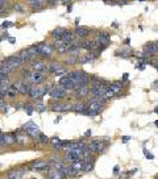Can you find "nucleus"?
Listing matches in <instances>:
<instances>
[{"mask_svg":"<svg viewBox=\"0 0 158 179\" xmlns=\"http://www.w3.org/2000/svg\"><path fill=\"white\" fill-rule=\"evenodd\" d=\"M116 55H117V57L128 58V57H129V55H131V54H129V53L127 52V50H117V52H116Z\"/></svg>","mask_w":158,"mask_h":179,"instance_id":"c756f323","label":"nucleus"},{"mask_svg":"<svg viewBox=\"0 0 158 179\" xmlns=\"http://www.w3.org/2000/svg\"><path fill=\"white\" fill-rule=\"evenodd\" d=\"M50 142H52L53 144V146H54V145H61V138L59 137H53L52 140H50ZM61 146H62V145H61Z\"/></svg>","mask_w":158,"mask_h":179,"instance_id":"2f4dec72","label":"nucleus"},{"mask_svg":"<svg viewBox=\"0 0 158 179\" xmlns=\"http://www.w3.org/2000/svg\"><path fill=\"white\" fill-rule=\"evenodd\" d=\"M66 30L63 29V28H55V29L52 32V37L54 38V40H59V38H62Z\"/></svg>","mask_w":158,"mask_h":179,"instance_id":"412c9836","label":"nucleus"},{"mask_svg":"<svg viewBox=\"0 0 158 179\" xmlns=\"http://www.w3.org/2000/svg\"><path fill=\"white\" fill-rule=\"evenodd\" d=\"M88 105H90V109L96 111V112H99V113H100L101 108H103V103H101V102H92V103H90Z\"/></svg>","mask_w":158,"mask_h":179,"instance_id":"4be33fe9","label":"nucleus"},{"mask_svg":"<svg viewBox=\"0 0 158 179\" xmlns=\"http://www.w3.org/2000/svg\"><path fill=\"white\" fill-rule=\"evenodd\" d=\"M52 111H54V112H63V104L62 103H55V104H53L52 105V108H50Z\"/></svg>","mask_w":158,"mask_h":179,"instance_id":"bb28decb","label":"nucleus"},{"mask_svg":"<svg viewBox=\"0 0 158 179\" xmlns=\"http://www.w3.org/2000/svg\"><path fill=\"white\" fill-rule=\"evenodd\" d=\"M13 9L17 11V12H24V8H22L20 4H15V5H13Z\"/></svg>","mask_w":158,"mask_h":179,"instance_id":"f704fd0d","label":"nucleus"},{"mask_svg":"<svg viewBox=\"0 0 158 179\" xmlns=\"http://www.w3.org/2000/svg\"><path fill=\"white\" fill-rule=\"evenodd\" d=\"M36 109H37V112H44L45 109H46V107L42 104V103H40V104H36V107H35Z\"/></svg>","mask_w":158,"mask_h":179,"instance_id":"473e14b6","label":"nucleus"},{"mask_svg":"<svg viewBox=\"0 0 158 179\" xmlns=\"http://www.w3.org/2000/svg\"><path fill=\"white\" fill-rule=\"evenodd\" d=\"M24 126H25V128H38L36 122H33V121H28Z\"/></svg>","mask_w":158,"mask_h":179,"instance_id":"72a5a7b5","label":"nucleus"},{"mask_svg":"<svg viewBox=\"0 0 158 179\" xmlns=\"http://www.w3.org/2000/svg\"><path fill=\"white\" fill-rule=\"evenodd\" d=\"M75 34L79 37V38H83V37H86V36H88L90 34V29L88 28H84V26H77L75 28Z\"/></svg>","mask_w":158,"mask_h":179,"instance_id":"2eb2a0df","label":"nucleus"},{"mask_svg":"<svg viewBox=\"0 0 158 179\" xmlns=\"http://www.w3.org/2000/svg\"><path fill=\"white\" fill-rule=\"evenodd\" d=\"M138 2H145V0H138Z\"/></svg>","mask_w":158,"mask_h":179,"instance_id":"3c124183","label":"nucleus"},{"mask_svg":"<svg viewBox=\"0 0 158 179\" xmlns=\"http://www.w3.org/2000/svg\"><path fill=\"white\" fill-rule=\"evenodd\" d=\"M37 49H38L40 55H44V57H46V58H49L53 53V46L49 44H38Z\"/></svg>","mask_w":158,"mask_h":179,"instance_id":"f03ea898","label":"nucleus"},{"mask_svg":"<svg viewBox=\"0 0 158 179\" xmlns=\"http://www.w3.org/2000/svg\"><path fill=\"white\" fill-rule=\"evenodd\" d=\"M88 108H90V105L88 104H86V103H77V104H74V112H77V113H86V111H88Z\"/></svg>","mask_w":158,"mask_h":179,"instance_id":"f8f14e48","label":"nucleus"},{"mask_svg":"<svg viewBox=\"0 0 158 179\" xmlns=\"http://www.w3.org/2000/svg\"><path fill=\"white\" fill-rule=\"evenodd\" d=\"M98 42L101 46H108L109 44V36L107 33H103V32H99L98 33Z\"/></svg>","mask_w":158,"mask_h":179,"instance_id":"9d476101","label":"nucleus"},{"mask_svg":"<svg viewBox=\"0 0 158 179\" xmlns=\"http://www.w3.org/2000/svg\"><path fill=\"white\" fill-rule=\"evenodd\" d=\"M99 42L98 41H82L81 42V48L82 49H86V50H95L98 48Z\"/></svg>","mask_w":158,"mask_h":179,"instance_id":"9b49d317","label":"nucleus"},{"mask_svg":"<svg viewBox=\"0 0 158 179\" xmlns=\"http://www.w3.org/2000/svg\"><path fill=\"white\" fill-rule=\"evenodd\" d=\"M8 41H9L11 44H15V42H16V38H13V37H9V38H8Z\"/></svg>","mask_w":158,"mask_h":179,"instance_id":"79ce46f5","label":"nucleus"},{"mask_svg":"<svg viewBox=\"0 0 158 179\" xmlns=\"http://www.w3.org/2000/svg\"><path fill=\"white\" fill-rule=\"evenodd\" d=\"M87 148L91 153H100L104 149V142L100 141V140H92L90 144H87Z\"/></svg>","mask_w":158,"mask_h":179,"instance_id":"f257e3e1","label":"nucleus"},{"mask_svg":"<svg viewBox=\"0 0 158 179\" xmlns=\"http://www.w3.org/2000/svg\"><path fill=\"white\" fill-rule=\"evenodd\" d=\"M114 172H115V174H117V172H118V166H115V169H114Z\"/></svg>","mask_w":158,"mask_h":179,"instance_id":"a18cd8bd","label":"nucleus"},{"mask_svg":"<svg viewBox=\"0 0 158 179\" xmlns=\"http://www.w3.org/2000/svg\"><path fill=\"white\" fill-rule=\"evenodd\" d=\"M22 129L25 131L26 134H29V136L33 138V140H38L40 138V131H38V128H22Z\"/></svg>","mask_w":158,"mask_h":179,"instance_id":"4468645a","label":"nucleus"},{"mask_svg":"<svg viewBox=\"0 0 158 179\" xmlns=\"http://www.w3.org/2000/svg\"><path fill=\"white\" fill-rule=\"evenodd\" d=\"M78 55H74V54H71L69 58H66L65 59V63H67V65H75V63H78Z\"/></svg>","mask_w":158,"mask_h":179,"instance_id":"b1692460","label":"nucleus"},{"mask_svg":"<svg viewBox=\"0 0 158 179\" xmlns=\"http://www.w3.org/2000/svg\"><path fill=\"white\" fill-rule=\"evenodd\" d=\"M157 178H158V175H157Z\"/></svg>","mask_w":158,"mask_h":179,"instance_id":"603ef678","label":"nucleus"},{"mask_svg":"<svg viewBox=\"0 0 158 179\" xmlns=\"http://www.w3.org/2000/svg\"><path fill=\"white\" fill-rule=\"evenodd\" d=\"M24 174H25V170L15 169V170H11L8 174L5 175V178H8V179H19V178H21Z\"/></svg>","mask_w":158,"mask_h":179,"instance_id":"1a4fd4ad","label":"nucleus"},{"mask_svg":"<svg viewBox=\"0 0 158 179\" xmlns=\"http://www.w3.org/2000/svg\"><path fill=\"white\" fill-rule=\"evenodd\" d=\"M22 108H24V109H25V112H26V113H28V115H29V116H30V115L33 113V111H35V109H36V108H35V107H33V105H32V104H22Z\"/></svg>","mask_w":158,"mask_h":179,"instance_id":"cd10ccee","label":"nucleus"},{"mask_svg":"<svg viewBox=\"0 0 158 179\" xmlns=\"http://www.w3.org/2000/svg\"><path fill=\"white\" fill-rule=\"evenodd\" d=\"M38 141L41 142V144H45V145H46V144L50 142V138H49L48 136H45L44 133H40V138H38Z\"/></svg>","mask_w":158,"mask_h":179,"instance_id":"c85d7f7f","label":"nucleus"},{"mask_svg":"<svg viewBox=\"0 0 158 179\" xmlns=\"http://www.w3.org/2000/svg\"><path fill=\"white\" fill-rule=\"evenodd\" d=\"M5 137V142H7V145H12L16 142V134L15 136H12V134H4Z\"/></svg>","mask_w":158,"mask_h":179,"instance_id":"a878e982","label":"nucleus"},{"mask_svg":"<svg viewBox=\"0 0 158 179\" xmlns=\"http://www.w3.org/2000/svg\"><path fill=\"white\" fill-rule=\"evenodd\" d=\"M32 70L33 71H44L45 70V63L42 61H35L32 63Z\"/></svg>","mask_w":158,"mask_h":179,"instance_id":"6ab92c4d","label":"nucleus"},{"mask_svg":"<svg viewBox=\"0 0 158 179\" xmlns=\"http://www.w3.org/2000/svg\"><path fill=\"white\" fill-rule=\"evenodd\" d=\"M20 57L24 62H29V61H33V57H32V53L29 52V49H25V50H21L20 52Z\"/></svg>","mask_w":158,"mask_h":179,"instance_id":"a211bd4d","label":"nucleus"},{"mask_svg":"<svg viewBox=\"0 0 158 179\" xmlns=\"http://www.w3.org/2000/svg\"><path fill=\"white\" fill-rule=\"evenodd\" d=\"M144 154L146 155V158H148V159H153V158H154V155L150 154V153H148V150H145V149H144Z\"/></svg>","mask_w":158,"mask_h":179,"instance_id":"e433bc0d","label":"nucleus"},{"mask_svg":"<svg viewBox=\"0 0 158 179\" xmlns=\"http://www.w3.org/2000/svg\"><path fill=\"white\" fill-rule=\"evenodd\" d=\"M29 134H16V142L20 144V145H25L28 141H29Z\"/></svg>","mask_w":158,"mask_h":179,"instance_id":"aec40b11","label":"nucleus"},{"mask_svg":"<svg viewBox=\"0 0 158 179\" xmlns=\"http://www.w3.org/2000/svg\"><path fill=\"white\" fill-rule=\"evenodd\" d=\"M0 4H2V11H4V7H7L8 0H0Z\"/></svg>","mask_w":158,"mask_h":179,"instance_id":"ea45409f","label":"nucleus"},{"mask_svg":"<svg viewBox=\"0 0 158 179\" xmlns=\"http://www.w3.org/2000/svg\"><path fill=\"white\" fill-rule=\"evenodd\" d=\"M13 24L12 22H9V21H4L3 24H2V28H9V26H12Z\"/></svg>","mask_w":158,"mask_h":179,"instance_id":"4c0bfd02","label":"nucleus"},{"mask_svg":"<svg viewBox=\"0 0 158 179\" xmlns=\"http://www.w3.org/2000/svg\"><path fill=\"white\" fill-rule=\"evenodd\" d=\"M45 79V74H42V71H32L29 78H28V80L33 85H40L41 82H44Z\"/></svg>","mask_w":158,"mask_h":179,"instance_id":"7ed1b4c3","label":"nucleus"},{"mask_svg":"<svg viewBox=\"0 0 158 179\" xmlns=\"http://www.w3.org/2000/svg\"><path fill=\"white\" fill-rule=\"evenodd\" d=\"M4 61H7V62H9L11 65H13L16 69H19V67L24 63V61L21 59L20 55H9V57H5Z\"/></svg>","mask_w":158,"mask_h":179,"instance_id":"39448f33","label":"nucleus"},{"mask_svg":"<svg viewBox=\"0 0 158 179\" xmlns=\"http://www.w3.org/2000/svg\"><path fill=\"white\" fill-rule=\"evenodd\" d=\"M72 109H74V104H71V103L63 104V112H69V111H72Z\"/></svg>","mask_w":158,"mask_h":179,"instance_id":"7c9ffc66","label":"nucleus"},{"mask_svg":"<svg viewBox=\"0 0 158 179\" xmlns=\"http://www.w3.org/2000/svg\"><path fill=\"white\" fill-rule=\"evenodd\" d=\"M65 94H66L65 91H61V90H58L57 87H53L52 90H49V95L54 100H62L65 98Z\"/></svg>","mask_w":158,"mask_h":179,"instance_id":"0eeeda50","label":"nucleus"},{"mask_svg":"<svg viewBox=\"0 0 158 179\" xmlns=\"http://www.w3.org/2000/svg\"><path fill=\"white\" fill-rule=\"evenodd\" d=\"M21 105H22L21 103H17V104H15V108H16V109H20V108H21Z\"/></svg>","mask_w":158,"mask_h":179,"instance_id":"37998d69","label":"nucleus"},{"mask_svg":"<svg viewBox=\"0 0 158 179\" xmlns=\"http://www.w3.org/2000/svg\"><path fill=\"white\" fill-rule=\"evenodd\" d=\"M79 21H81V19H79V17H78V19H75V24H77V26L79 25Z\"/></svg>","mask_w":158,"mask_h":179,"instance_id":"de8ad7c7","label":"nucleus"},{"mask_svg":"<svg viewBox=\"0 0 158 179\" xmlns=\"http://www.w3.org/2000/svg\"><path fill=\"white\" fill-rule=\"evenodd\" d=\"M87 95H90L88 86H82V87H79L78 90H75V99H78V100L86 98Z\"/></svg>","mask_w":158,"mask_h":179,"instance_id":"6e6552de","label":"nucleus"},{"mask_svg":"<svg viewBox=\"0 0 158 179\" xmlns=\"http://www.w3.org/2000/svg\"><path fill=\"white\" fill-rule=\"evenodd\" d=\"M75 32H70V30H66L63 33V36H62V41H65L66 44H70L74 41V38H75Z\"/></svg>","mask_w":158,"mask_h":179,"instance_id":"dca6fc26","label":"nucleus"},{"mask_svg":"<svg viewBox=\"0 0 158 179\" xmlns=\"http://www.w3.org/2000/svg\"><path fill=\"white\" fill-rule=\"evenodd\" d=\"M131 138H132V137H129V136H124V137H123V142H128Z\"/></svg>","mask_w":158,"mask_h":179,"instance_id":"a19ab883","label":"nucleus"},{"mask_svg":"<svg viewBox=\"0 0 158 179\" xmlns=\"http://www.w3.org/2000/svg\"><path fill=\"white\" fill-rule=\"evenodd\" d=\"M154 112H157V113H158V108H156V109H154Z\"/></svg>","mask_w":158,"mask_h":179,"instance_id":"8fccbe9b","label":"nucleus"},{"mask_svg":"<svg viewBox=\"0 0 158 179\" xmlns=\"http://www.w3.org/2000/svg\"><path fill=\"white\" fill-rule=\"evenodd\" d=\"M2 100V112H7V104L4 103V99H0Z\"/></svg>","mask_w":158,"mask_h":179,"instance_id":"58836bf2","label":"nucleus"},{"mask_svg":"<svg viewBox=\"0 0 158 179\" xmlns=\"http://www.w3.org/2000/svg\"><path fill=\"white\" fill-rule=\"evenodd\" d=\"M84 136H91V131H86V132H84Z\"/></svg>","mask_w":158,"mask_h":179,"instance_id":"c03bdc74","label":"nucleus"},{"mask_svg":"<svg viewBox=\"0 0 158 179\" xmlns=\"http://www.w3.org/2000/svg\"><path fill=\"white\" fill-rule=\"evenodd\" d=\"M94 169V161L90 162V159H84V167H83V172H90Z\"/></svg>","mask_w":158,"mask_h":179,"instance_id":"5701e85b","label":"nucleus"},{"mask_svg":"<svg viewBox=\"0 0 158 179\" xmlns=\"http://www.w3.org/2000/svg\"><path fill=\"white\" fill-rule=\"evenodd\" d=\"M154 124H156V125L158 126V120H156V121H154Z\"/></svg>","mask_w":158,"mask_h":179,"instance_id":"09e8293b","label":"nucleus"},{"mask_svg":"<svg viewBox=\"0 0 158 179\" xmlns=\"http://www.w3.org/2000/svg\"><path fill=\"white\" fill-rule=\"evenodd\" d=\"M71 167H72V170H74V175H79L83 171L84 159H78V161L71 162Z\"/></svg>","mask_w":158,"mask_h":179,"instance_id":"423d86ee","label":"nucleus"},{"mask_svg":"<svg viewBox=\"0 0 158 179\" xmlns=\"http://www.w3.org/2000/svg\"><path fill=\"white\" fill-rule=\"evenodd\" d=\"M144 50L145 52H148L150 54H154L158 52V44L157 42H149V44H146L145 46H144Z\"/></svg>","mask_w":158,"mask_h":179,"instance_id":"f3484780","label":"nucleus"},{"mask_svg":"<svg viewBox=\"0 0 158 179\" xmlns=\"http://www.w3.org/2000/svg\"><path fill=\"white\" fill-rule=\"evenodd\" d=\"M12 87L15 88H17L19 90V92L21 95H28L30 91V86L28 85V82H17V83H13Z\"/></svg>","mask_w":158,"mask_h":179,"instance_id":"20e7f679","label":"nucleus"},{"mask_svg":"<svg viewBox=\"0 0 158 179\" xmlns=\"http://www.w3.org/2000/svg\"><path fill=\"white\" fill-rule=\"evenodd\" d=\"M123 79H124V80H127V79H128V72H125V74H124V76H123Z\"/></svg>","mask_w":158,"mask_h":179,"instance_id":"49530a36","label":"nucleus"},{"mask_svg":"<svg viewBox=\"0 0 158 179\" xmlns=\"http://www.w3.org/2000/svg\"><path fill=\"white\" fill-rule=\"evenodd\" d=\"M30 166H32V170L41 171V170L45 169L46 166H49V162H45V161H33Z\"/></svg>","mask_w":158,"mask_h":179,"instance_id":"ddd939ff","label":"nucleus"},{"mask_svg":"<svg viewBox=\"0 0 158 179\" xmlns=\"http://www.w3.org/2000/svg\"><path fill=\"white\" fill-rule=\"evenodd\" d=\"M61 67H62V66H61L59 63H57V62H53L52 65H50V66L48 67V71H49V72H52V74H54V72L57 71V70H59Z\"/></svg>","mask_w":158,"mask_h":179,"instance_id":"393cba45","label":"nucleus"},{"mask_svg":"<svg viewBox=\"0 0 158 179\" xmlns=\"http://www.w3.org/2000/svg\"><path fill=\"white\" fill-rule=\"evenodd\" d=\"M0 145H2V148H4L7 142H5V137H4V133H2V137H0Z\"/></svg>","mask_w":158,"mask_h":179,"instance_id":"c9c22d12","label":"nucleus"}]
</instances>
